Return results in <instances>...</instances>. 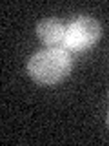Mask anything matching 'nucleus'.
I'll use <instances>...</instances> for the list:
<instances>
[{"instance_id": "nucleus-3", "label": "nucleus", "mask_w": 109, "mask_h": 146, "mask_svg": "<svg viewBox=\"0 0 109 146\" xmlns=\"http://www.w3.org/2000/svg\"><path fill=\"white\" fill-rule=\"evenodd\" d=\"M67 26L58 18H44L36 24V35L47 48H64Z\"/></svg>"}, {"instance_id": "nucleus-1", "label": "nucleus", "mask_w": 109, "mask_h": 146, "mask_svg": "<svg viewBox=\"0 0 109 146\" xmlns=\"http://www.w3.org/2000/svg\"><path fill=\"white\" fill-rule=\"evenodd\" d=\"M73 57L66 48H45L27 60V73L38 84H56L71 73Z\"/></svg>"}, {"instance_id": "nucleus-2", "label": "nucleus", "mask_w": 109, "mask_h": 146, "mask_svg": "<svg viewBox=\"0 0 109 146\" xmlns=\"http://www.w3.org/2000/svg\"><path fill=\"white\" fill-rule=\"evenodd\" d=\"M102 27L98 20L87 15H78L67 24V33H66V44L64 48L71 53H80L85 49L93 48L100 38Z\"/></svg>"}, {"instance_id": "nucleus-4", "label": "nucleus", "mask_w": 109, "mask_h": 146, "mask_svg": "<svg viewBox=\"0 0 109 146\" xmlns=\"http://www.w3.org/2000/svg\"><path fill=\"white\" fill-rule=\"evenodd\" d=\"M106 122H107V126H109V110H107V117H106Z\"/></svg>"}]
</instances>
